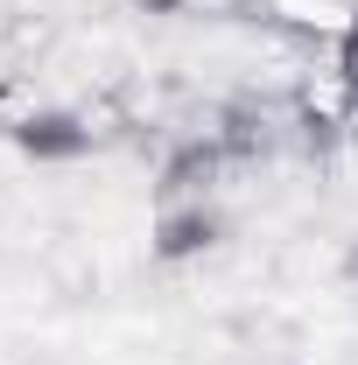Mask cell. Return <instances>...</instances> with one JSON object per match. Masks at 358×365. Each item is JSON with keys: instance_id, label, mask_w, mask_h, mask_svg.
Returning a JSON list of instances; mask_svg holds the SVG:
<instances>
[{"instance_id": "obj_1", "label": "cell", "mask_w": 358, "mask_h": 365, "mask_svg": "<svg viewBox=\"0 0 358 365\" xmlns=\"http://www.w3.org/2000/svg\"><path fill=\"white\" fill-rule=\"evenodd\" d=\"M7 148L36 169H71L98 148V127H91L78 106H29L21 120H7Z\"/></svg>"}, {"instance_id": "obj_2", "label": "cell", "mask_w": 358, "mask_h": 365, "mask_svg": "<svg viewBox=\"0 0 358 365\" xmlns=\"http://www.w3.org/2000/svg\"><path fill=\"white\" fill-rule=\"evenodd\" d=\"M218 239H225L218 204H204V197H176V204H162V218H155V232H148V253H155L162 267H190V260H204Z\"/></svg>"}, {"instance_id": "obj_3", "label": "cell", "mask_w": 358, "mask_h": 365, "mask_svg": "<svg viewBox=\"0 0 358 365\" xmlns=\"http://www.w3.org/2000/svg\"><path fill=\"white\" fill-rule=\"evenodd\" d=\"M225 169V140L218 134H190L169 148V162H162V197L176 204V197H204V182Z\"/></svg>"}, {"instance_id": "obj_4", "label": "cell", "mask_w": 358, "mask_h": 365, "mask_svg": "<svg viewBox=\"0 0 358 365\" xmlns=\"http://www.w3.org/2000/svg\"><path fill=\"white\" fill-rule=\"evenodd\" d=\"M358 56V7L344 14V29H337V63H352Z\"/></svg>"}, {"instance_id": "obj_5", "label": "cell", "mask_w": 358, "mask_h": 365, "mask_svg": "<svg viewBox=\"0 0 358 365\" xmlns=\"http://www.w3.org/2000/svg\"><path fill=\"white\" fill-rule=\"evenodd\" d=\"M337 85H344V98H352V113H358V56H352V63H337Z\"/></svg>"}, {"instance_id": "obj_6", "label": "cell", "mask_w": 358, "mask_h": 365, "mask_svg": "<svg viewBox=\"0 0 358 365\" xmlns=\"http://www.w3.org/2000/svg\"><path fill=\"white\" fill-rule=\"evenodd\" d=\"M148 7H176V0H148Z\"/></svg>"}]
</instances>
